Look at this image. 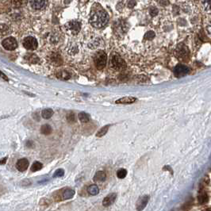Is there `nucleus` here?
Segmentation results:
<instances>
[{
	"label": "nucleus",
	"instance_id": "1",
	"mask_svg": "<svg viewBox=\"0 0 211 211\" xmlns=\"http://www.w3.org/2000/svg\"><path fill=\"white\" fill-rule=\"evenodd\" d=\"M108 19L109 17L106 12L102 8H98L91 11L89 22L93 27L96 29H101L107 24Z\"/></svg>",
	"mask_w": 211,
	"mask_h": 211
},
{
	"label": "nucleus",
	"instance_id": "2",
	"mask_svg": "<svg viewBox=\"0 0 211 211\" xmlns=\"http://www.w3.org/2000/svg\"><path fill=\"white\" fill-rule=\"evenodd\" d=\"M110 66L112 69L114 71H123L126 68V61L122 59L120 55L114 53L111 56L110 61Z\"/></svg>",
	"mask_w": 211,
	"mask_h": 211
},
{
	"label": "nucleus",
	"instance_id": "3",
	"mask_svg": "<svg viewBox=\"0 0 211 211\" xmlns=\"http://www.w3.org/2000/svg\"><path fill=\"white\" fill-rule=\"evenodd\" d=\"M94 62H95V65L97 67V69H103L106 64V62H107V55L106 54L105 52L103 51L98 52L95 55Z\"/></svg>",
	"mask_w": 211,
	"mask_h": 211
},
{
	"label": "nucleus",
	"instance_id": "4",
	"mask_svg": "<svg viewBox=\"0 0 211 211\" xmlns=\"http://www.w3.org/2000/svg\"><path fill=\"white\" fill-rule=\"evenodd\" d=\"M64 28L67 33L71 35H76L81 29V25L77 21H71L65 24Z\"/></svg>",
	"mask_w": 211,
	"mask_h": 211
},
{
	"label": "nucleus",
	"instance_id": "5",
	"mask_svg": "<svg viewBox=\"0 0 211 211\" xmlns=\"http://www.w3.org/2000/svg\"><path fill=\"white\" fill-rule=\"evenodd\" d=\"M2 45L4 49L8 50V51H13L18 47V42H17L16 39L12 37H7V38L4 39L2 41Z\"/></svg>",
	"mask_w": 211,
	"mask_h": 211
},
{
	"label": "nucleus",
	"instance_id": "6",
	"mask_svg": "<svg viewBox=\"0 0 211 211\" xmlns=\"http://www.w3.org/2000/svg\"><path fill=\"white\" fill-rule=\"evenodd\" d=\"M23 46L28 50H35L37 48V41L33 37H27L23 40Z\"/></svg>",
	"mask_w": 211,
	"mask_h": 211
},
{
	"label": "nucleus",
	"instance_id": "7",
	"mask_svg": "<svg viewBox=\"0 0 211 211\" xmlns=\"http://www.w3.org/2000/svg\"><path fill=\"white\" fill-rule=\"evenodd\" d=\"M49 63L55 67H59L63 64V58L58 53H53L49 55Z\"/></svg>",
	"mask_w": 211,
	"mask_h": 211
},
{
	"label": "nucleus",
	"instance_id": "8",
	"mask_svg": "<svg viewBox=\"0 0 211 211\" xmlns=\"http://www.w3.org/2000/svg\"><path fill=\"white\" fill-rule=\"evenodd\" d=\"M189 71V68L183 64H178L174 68V74L176 77H183L186 75Z\"/></svg>",
	"mask_w": 211,
	"mask_h": 211
},
{
	"label": "nucleus",
	"instance_id": "9",
	"mask_svg": "<svg viewBox=\"0 0 211 211\" xmlns=\"http://www.w3.org/2000/svg\"><path fill=\"white\" fill-rule=\"evenodd\" d=\"M46 4H47L46 0H30L31 7L37 11L44 9Z\"/></svg>",
	"mask_w": 211,
	"mask_h": 211
},
{
	"label": "nucleus",
	"instance_id": "10",
	"mask_svg": "<svg viewBox=\"0 0 211 211\" xmlns=\"http://www.w3.org/2000/svg\"><path fill=\"white\" fill-rule=\"evenodd\" d=\"M29 161H28L27 159L22 158L18 160L16 164V167L18 171L23 172V171L27 170V168L29 167Z\"/></svg>",
	"mask_w": 211,
	"mask_h": 211
},
{
	"label": "nucleus",
	"instance_id": "11",
	"mask_svg": "<svg viewBox=\"0 0 211 211\" xmlns=\"http://www.w3.org/2000/svg\"><path fill=\"white\" fill-rule=\"evenodd\" d=\"M116 198L117 195L115 193L110 194L109 195H107V196L106 197L103 199V201H102V205H103L104 206H106H106H111V205L115 202Z\"/></svg>",
	"mask_w": 211,
	"mask_h": 211
},
{
	"label": "nucleus",
	"instance_id": "12",
	"mask_svg": "<svg viewBox=\"0 0 211 211\" xmlns=\"http://www.w3.org/2000/svg\"><path fill=\"white\" fill-rule=\"evenodd\" d=\"M56 76L60 80H67L71 78V73L69 71H66V70H60V71H57Z\"/></svg>",
	"mask_w": 211,
	"mask_h": 211
},
{
	"label": "nucleus",
	"instance_id": "13",
	"mask_svg": "<svg viewBox=\"0 0 211 211\" xmlns=\"http://www.w3.org/2000/svg\"><path fill=\"white\" fill-rule=\"evenodd\" d=\"M136 98L134 97H123L115 102L116 104H131L136 102Z\"/></svg>",
	"mask_w": 211,
	"mask_h": 211
},
{
	"label": "nucleus",
	"instance_id": "14",
	"mask_svg": "<svg viewBox=\"0 0 211 211\" xmlns=\"http://www.w3.org/2000/svg\"><path fill=\"white\" fill-rule=\"evenodd\" d=\"M148 202H149V196H147V195H144V196L139 198V200L137 201V203H136L137 209H144V207L146 206Z\"/></svg>",
	"mask_w": 211,
	"mask_h": 211
},
{
	"label": "nucleus",
	"instance_id": "15",
	"mask_svg": "<svg viewBox=\"0 0 211 211\" xmlns=\"http://www.w3.org/2000/svg\"><path fill=\"white\" fill-rule=\"evenodd\" d=\"M177 54H178L179 58L186 59L187 57L188 54H189V51H188V49L187 48L183 46V47H180L177 50Z\"/></svg>",
	"mask_w": 211,
	"mask_h": 211
},
{
	"label": "nucleus",
	"instance_id": "16",
	"mask_svg": "<svg viewBox=\"0 0 211 211\" xmlns=\"http://www.w3.org/2000/svg\"><path fill=\"white\" fill-rule=\"evenodd\" d=\"M25 59L30 64H37L39 60L38 57L34 53H28L25 56Z\"/></svg>",
	"mask_w": 211,
	"mask_h": 211
},
{
	"label": "nucleus",
	"instance_id": "17",
	"mask_svg": "<svg viewBox=\"0 0 211 211\" xmlns=\"http://www.w3.org/2000/svg\"><path fill=\"white\" fill-rule=\"evenodd\" d=\"M106 179V175L104 171H98L94 176V181L95 182H103Z\"/></svg>",
	"mask_w": 211,
	"mask_h": 211
},
{
	"label": "nucleus",
	"instance_id": "18",
	"mask_svg": "<svg viewBox=\"0 0 211 211\" xmlns=\"http://www.w3.org/2000/svg\"><path fill=\"white\" fill-rule=\"evenodd\" d=\"M11 29L6 24H0V36H6L10 34Z\"/></svg>",
	"mask_w": 211,
	"mask_h": 211
},
{
	"label": "nucleus",
	"instance_id": "19",
	"mask_svg": "<svg viewBox=\"0 0 211 211\" xmlns=\"http://www.w3.org/2000/svg\"><path fill=\"white\" fill-rule=\"evenodd\" d=\"M75 192L74 190L71 189H67L64 191V193L62 195V198L64 200H67V199H70V198H73L74 195H75Z\"/></svg>",
	"mask_w": 211,
	"mask_h": 211
},
{
	"label": "nucleus",
	"instance_id": "20",
	"mask_svg": "<svg viewBox=\"0 0 211 211\" xmlns=\"http://www.w3.org/2000/svg\"><path fill=\"white\" fill-rule=\"evenodd\" d=\"M27 3V0H11V5L15 8H21Z\"/></svg>",
	"mask_w": 211,
	"mask_h": 211
},
{
	"label": "nucleus",
	"instance_id": "21",
	"mask_svg": "<svg viewBox=\"0 0 211 211\" xmlns=\"http://www.w3.org/2000/svg\"><path fill=\"white\" fill-rule=\"evenodd\" d=\"M53 114H54V112H53V110L52 109H45L44 110L42 111L41 115L43 118L49 119L51 118Z\"/></svg>",
	"mask_w": 211,
	"mask_h": 211
},
{
	"label": "nucleus",
	"instance_id": "22",
	"mask_svg": "<svg viewBox=\"0 0 211 211\" xmlns=\"http://www.w3.org/2000/svg\"><path fill=\"white\" fill-rule=\"evenodd\" d=\"M41 133L44 135H49L52 133V127L48 124L43 125L41 128Z\"/></svg>",
	"mask_w": 211,
	"mask_h": 211
},
{
	"label": "nucleus",
	"instance_id": "23",
	"mask_svg": "<svg viewBox=\"0 0 211 211\" xmlns=\"http://www.w3.org/2000/svg\"><path fill=\"white\" fill-rule=\"evenodd\" d=\"M88 192L91 195H97L99 193V189L97 185H91L88 188Z\"/></svg>",
	"mask_w": 211,
	"mask_h": 211
},
{
	"label": "nucleus",
	"instance_id": "24",
	"mask_svg": "<svg viewBox=\"0 0 211 211\" xmlns=\"http://www.w3.org/2000/svg\"><path fill=\"white\" fill-rule=\"evenodd\" d=\"M78 118L80 119V121L83 123H86V122H88L90 120V116L88 114L84 113V112H81V113L79 114Z\"/></svg>",
	"mask_w": 211,
	"mask_h": 211
},
{
	"label": "nucleus",
	"instance_id": "25",
	"mask_svg": "<svg viewBox=\"0 0 211 211\" xmlns=\"http://www.w3.org/2000/svg\"><path fill=\"white\" fill-rule=\"evenodd\" d=\"M42 167H43V165H42L41 163L36 161V162L33 163V165L31 166V171H33V172H35V171H40Z\"/></svg>",
	"mask_w": 211,
	"mask_h": 211
},
{
	"label": "nucleus",
	"instance_id": "26",
	"mask_svg": "<svg viewBox=\"0 0 211 211\" xmlns=\"http://www.w3.org/2000/svg\"><path fill=\"white\" fill-rule=\"evenodd\" d=\"M198 202H199V203H201V204L206 203V202L208 201V196H207V195H206V193H205V192H201V193L199 194V195H198Z\"/></svg>",
	"mask_w": 211,
	"mask_h": 211
},
{
	"label": "nucleus",
	"instance_id": "27",
	"mask_svg": "<svg viewBox=\"0 0 211 211\" xmlns=\"http://www.w3.org/2000/svg\"><path fill=\"white\" fill-rule=\"evenodd\" d=\"M110 126H106L104 127H102V129L96 133V136L98 137H101V136H103L104 135H106V133L108 132V129H109Z\"/></svg>",
	"mask_w": 211,
	"mask_h": 211
},
{
	"label": "nucleus",
	"instance_id": "28",
	"mask_svg": "<svg viewBox=\"0 0 211 211\" xmlns=\"http://www.w3.org/2000/svg\"><path fill=\"white\" fill-rule=\"evenodd\" d=\"M67 122H70V123H74V122H75L76 119H75V114L73 113V112H70V113L67 115Z\"/></svg>",
	"mask_w": 211,
	"mask_h": 211
},
{
	"label": "nucleus",
	"instance_id": "29",
	"mask_svg": "<svg viewBox=\"0 0 211 211\" xmlns=\"http://www.w3.org/2000/svg\"><path fill=\"white\" fill-rule=\"evenodd\" d=\"M126 175H127V171H126V169H123V168L118 170V172H117V176L118 177L119 179H124L126 176Z\"/></svg>",
	"mask_w": 211,
	"mask_h": 211
},
{
	"label": "nucleus",
	"instance_id": "30",
	"mask_svg": "<svg viewBox=\"0 0 211 211\" xmlns=\"http://www.w3.org/2000/svg\"><path fill=\"white\" fill-rule=\"evenodd\" d=\"M64 171L61 168L60 169H57V171H55L54 174H53V178H60V177L64 176Z\"/></svg>",
	"mask_w": 211,
	"mask_h": 211
},
{
	"label": "nucleus",
	"instance_id": "31",
	"mask_svg": "<svg viewBox=\"0 0 211 211\" xmlns=\"http://www.w3.org/2000/svg\"><path fill=\"white\" fill-rule=\"evenodd\" d=\"M203 6L206 11H211V0H203Z\"/></svg>",
	"mask_w": 211,
	"mask_h": 211
},
{
	"label": "nucleus",
	"instance_id": "32",
	"mask_svg": "<svg viewBox=\"0 0 211 211\" xmlns=\"http://www.w3.org/2000/svg\"><path fill=\"white\" fill-rule=\"evenodd\" d=\"M154 37H155L154 32L149 31V32H148V33H146L145 36H144V38L148 39V40H152L153 38H154Z\"/></svg>",
	"mask_w": 211,
	"mask_h": 211
},
{
	"label": "nucleus",
	"instance_id": "33",
	"mask_svg": "<svg viewBox=\"0 0 211 211\" xmlns=\"http://www.w3.org/2000/svg\"><path fill=\"white\" fill-rule=\"evenodd\" d=\"M158 13V10L157 9V8H152L151 10H150V14H151L152 15H156Z\"/></svg>",
	"mask_w": 211,
	"mask_h": 211
},
{
	"label": "nucleus",
	"instance_id": "34",
	"mask_svg": "<svg viewBox=\"0 0 211 211\" xmlns=\"http://www.w3.org/2000/svg\"><path fill=\"white\" fill-rule=\"evenodd\" d=\"M0 77H1V78H2L3 80L8 81V77L6 76L3 72H2V71H0Z\"/></svg>",
	"mask_w": 211,
	"mask_h": 211
},
{
	"label": "nucleus",
	"instance_id": "35",
	"mask_svg": "<svg viewBox=\"0 0 211 211\" xmlns=\"http://www.w3.org/2000/svg\"><path fill=\"white\" fill-rule=\"evenodd\" d=\"M6 160H7V157H4L2 160H0V165H3V164H5L6 162Z\"/></svg>",
	"mask_w": 211,
	"mask_h": 211
},
{
	"label": "nucleus",
	"instance_id": "36",
	"mask_svg": "<svg viewBox=\"0 0 211 211\" xmlns=\"http://www.w3.org/2000/svg\"><path fill=\"white\" fill-rule=\"evenodd\" d=\"M33 141H30V140H29V141L26 142V146H27L28 148H31L32 147V145H33Z\"/></svg>",
	"mask_w": 211,
	"mask_h": 211
},
{
	"label": "nucleus",
	"instance_id": "37",
	"mask_svg": "<svg viewBox=\"0 0 211 211\" xmlns=\"http://www.w3.org/2000/svg\"><path fill=\"white\" fill-rule=\"evenodd\" d=\"M135 5V2L134 1H131V2H129V7H133V6Z\"/></svg>",
	"mask_w": 211,
	"mask_h": 211
}]
</instances>
